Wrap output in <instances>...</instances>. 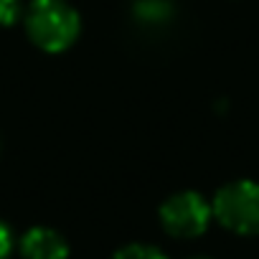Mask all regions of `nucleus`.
I'll use <instances>...</instances> for the list:
<instances>
[{"label": "nucleus", "instance_id": "1", "mask_svg": "<svg viewBox=\"0 0 259 259\" xmlns=\"http://www.w3.org/2000/svg\"><path fill=\"white\" fill-rule=\"evenodd\" d=\"M23 26L38 49L59 54L76 41L81 21L66 0H31L23 13Z\"/></svg>", "mask_w": 259, "mask_h": 259}, {"label": "nucleus", "instance_id": "2", "mask_svg": "<svg viewBox=\"0 0 259 259\" xmlns=\"http://www.w3.org/2000/svg\"><path fill=\"white\" fill-rule=\"evenodd\" d=\"M211 211L234 234H259V183L234 181L219 188Z\"/></svg>", "mask_w": 259, "mask_h": 259}, {"label": "nucleus", "instance_id": "3", "mask_svg": "<svg viewBox=\"0 0 259 259\" xmlns=\"http://www.w3.org/2000/svg\"><path fill=\"white\" fill-rule=\"evenodd\" d=\"M211 216H213L211 203L196 191H181L160 206L163 229L178 239H193L203 234L208 229Z\"/></svg>", "mask_w": 259, "mask_h": 259}, {"label": "nucleus", "instance_id": "4", "mask_svg": "<svg viewBox=\"0 0 259 259\" xmlns=\"http://www.w3.org/2000/svg\"><path fill=\"white\" fill-rule=\"evenodd\" d=\"M21 254L23 259H66L69 244L59 231L46 226H33L21 239Z\"/></svg>", "mask_w": 259, "mask_h": 259}, {"label": "nucleus", "instance_id": "5", "mask_svg": "<svg viewBox=\"0 0 259 259\" xmlns=\"http://www.w3.org/2000/svg\"><path fill=\"white\" fill-rule=\"evenodd\" d=\"M135 16L148 21V23H160L170 16V8L165 0H140L135 6Z\"/></svg>", "mask_w": 259, "mask_h": 259}, {"label": "nucleus", "instance_id": "6", "mask_svg": "<svg viewBox=\"0 0 259 259\" xmlns=\"http://www.w3.org/2000/svg\"><path fill=\"white\" fill-rule=\"evenodd\" d=\"M112 259H168V256L150 244H127Z\"/></svg>", "mask_w": 259, "mask_h": 259}, {"label": "nucleus", "instance_id": "7", "mask_svg": "<svg viewBox=\"0 0 259 259\" xmlns=\"http://www.w3.org/2000/svg\"><path fill=\"white\" fill-rule=\"evenodd\" d=\"M23 13L26 11L21 0H0V26H16Z\"/></svg>", "mask_w": 259, "mask_h": 259}, {"label": "nucleus", "instance_id": "8", "mask_svg": "<svg viewBox=\"0 0 259 259\" xmlns=\"http://www.w3.org/2000/svg\"><path fill=\"white\" fill-rule=\"evenodd\" d=\"M11 251H13V234L3 221H0V259H8Z\"/></svg>", "mask_w": 259, "mask_h": 259}, {"label": "nucleus", "instance_id": "9", "mask_svg": "<svg viewBox=\"0 0 259 259\" xmlns=\"http://www.w3.org/2000/svg\"><path fill=\"white\" fill-rule=\"evenodd\" d=\"M193 259H206V256H193Z\"/></svg>", "mask_w": 259, "mask_h": 259}]
</instances>
